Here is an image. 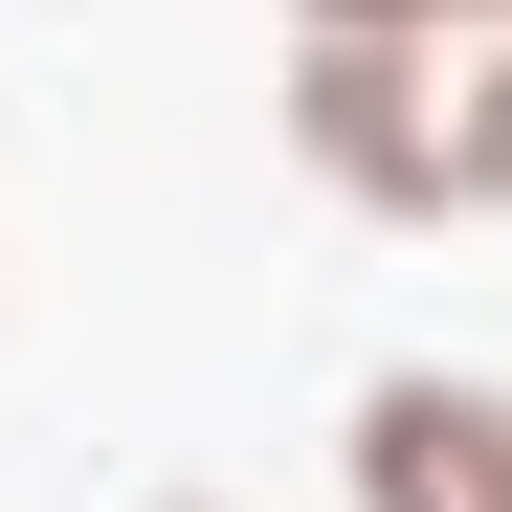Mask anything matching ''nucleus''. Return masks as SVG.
Returning a JSON list of instances; mask_svg holds the SVG:
<instances>
[{"mask_svg":"<svg viewBox=\"0 0 512 512\" xmlns=\"http://www.w3.org/2000/svg\"><path fill=\"white\" fill-rule=\"evenodd\" d=\"M290 134L379 223H512V0H290Z\"/></svg>","mask_w":512,"mask_h":512,"instance_id":"obj_1","label":"nucleus"},{"mask_svg":"<svg viewBox=\"0 0 512 512\" xmlns=\"http://www.w3.org/2000/svg\"><path fill=\"white\" fill-rule=\"evenodd\" d=\"M357 512H512V401L490 379H379L357 401Z\"/></svg>","mask_w":512,"mask_h":512,"instance_id":"obj_2","label":"nucleus"}]
</instances>
